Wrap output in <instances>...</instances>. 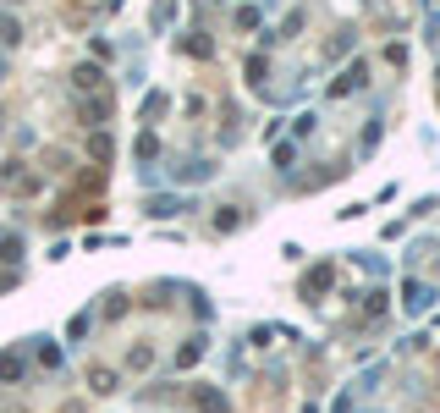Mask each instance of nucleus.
Returning a JSON list of instances; mask_svg holds the SVG:
<instances>
[{
  "mask_svg": "<svg viewBox=\"0 0 440 413\" xmlns=\"http://www.w3.org/2000/svg\"><path fill=\"white\" fill-rule=\"evenodd\" d=\"M407 309L419 314V309H429V287H419V281H407Z\"/></svg>",
  "mask_w": 440,
  "mask_h": 413,
  "instance_id": "nucleus-1",
  "label": "nucleus"
}]
</instances>
